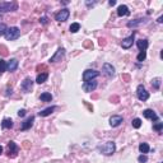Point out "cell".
<instances>
[{
    "mask_svg": "<svg viewBox=\"0 0 163 163\" xmlns=\"http://www.w3.org/2000/svg\"><path fill=\"white\" fill-rule=\"evenodd\" d=\"M20 88H22V91L24 93H29L33 88V80L31 78H26L22 82V84H20Z\"/></svg>",
    "mask_w": 163,
    "mask_h": 163,
    "instance_id": "9",
    "label": "cell"
},
{
    "mask_svg": "<svg viewBox=\"0 0 163 163\" xmlns=\"http://www.w3.org/2000/svg\"><path fill=\"white\" fill-rule=\"evenodd\" d=\"M98 75H100V72H97V70H94V69H87L83 73V80L84 82L94 80Z\"/></svg>",
    "mask_w": 163,
    "mask_h": 163,
    "instance_id": "4",
    "label": "cell"
},
{
    "mask_svg": "<svg viewBox=\"0 0 163 163\" xmlns=\"http://www.w3.org/2000/svg\"><path fill=\"white\" fill-rule=\"evenodd\" d=\"M149 145L147 143H140V145H139V150L141 153H143V154H147V153L149 152Z\"/></svg>",
    "mask_w": 163,
    "mask_h": 163,
    "instance_id": "24",
    "label": "cell"
},
{
    "mask_svg": "<svg viewBox=\"0 0 163 163\" xmlns=\"http://www.w3.org/2000/svg\"><path fill=\"white\" fill-rule=\"evenodd\" d=\"M136 46L140 51H147V48H148V46H149V42H148V40L141 38L139 41H136Z\"/></svg>",
    "mask_w": 163,
    "mask_h": 163,
    "instance_id": "18",
    "label": "cell"
},
{
    "mask_svg": "<svg viewBox=\"0 0 163 163\" xmlns=\"http://www.w3.org/2000/svg\"><path fill=\"white\" fill-rule=\"evenodd\" d=\"M48 22V18L47 17H42V18H40V23H42V24H47Z\"/></svg>",
    "mask_w": 163,
    "mask_h": 163,
    "instance_id": "33",
    "label": "cell"
},
{
    "mask_svg": "<svg viewBox=\"0 0 163 163\" xmlns=\"http://www.w3.org/2000/svg\"><path fill=\"white\" fill-rule=\"evenodd\" d=\"M161 78H154L152 80V85H153V88L154 89H159V87H161Z\"/></svg>",
    "mask_w": 163,
    "mask_h": 163,
    "instance_id": "25",
    "label": "cell"
},
{
    "mask_svg": "<svg viewBox=\"0 0 163 163\" xmlns=\"http://www.w3.org/2000/svg\"><path fill=\"white\" fill-rule=\"evenodd\" d=\"M98 83L96 80H89V82H84V84H83V89H84L85 92H93L94 89L97 88Z\"/></svg>",
    "mask_w": 163,
    "mask_h": 163,
    "instance_id": "14",
    "label": "cell"
},
{
    "mask_svg": "<svg viewBox=\"0 0 163 163\" xmlns=\"http://www.w3.org/2000/svg\"><path fill=\"white\" fill-rule=\"evenodd\" d=\"M40 100L44 101V102H51L52 96H51V93H48V92H45V93H42L41 96H40Z\"/></svg>",
    "mask_w": 163,
    "mask_h": 163,
    "instance_id": "23",
    "label": "cell"
},
{
    "mask_svg": "<svg viewBox=\"0 0 163 163\" xmlns=\"http://www.w3.org/2000/svg\"><path fill=\"white\" fill-rule=\"evenodd\" d=\"M55 108H56L55 106L47 107V108H45V110H42V111H40V112H38V116H41V117H46V116H50L51 113L55 111Z\"/></svg>",
    "mask_w": 163,
    "mask_h": 163,
    "instance_id": "19",
    "label": "cell"
},
{
    "mask_svg": "<svg viewBox=\"0 0 163 163\" xmlns=\"http://www.w3.org/2000/svg\"><path fill=\"white\" fill-rule=\"evenodd\" d=\"M153 129H154V130H157L158 133H161L162 129H163V122H158V124L153 125Z\"/></svg>",
    "mask_w": 163,
    "mask_h": 163,
    "instance_id": "32",
    "label": "cell"
},
{
    "mask_svg": "<svg viewBox=\"0 0 163 163\" xmlns=\"http://www.w3.org/2000/svg\"><path fill=\"white\" fill-rule=\"evenodd\" d=\"M17 68H18V60L17 59H12V60H9L7 63V70L8 72H10V73L15 72Z\"/></svg>",
    "mask_w": 163,
    "mask_h": 163,
    "instance_id": "17",
    "label": "cell"
},
{
    "mask_svg": "<svg viewBox=\"0 0 163 163\" xmlns=\"http://www.w3.org/2000/svg\"><path fill=\"white\" fill-rule=\"evenodd\" d=\"M1 128L3 129H12L13 128V120L9 119V117L4 119L3 120V122H1Z\"/></svg>",
    "mask_w": 163,
    "mask_h": 163,
    "instance_id": "21",
    "label": "cell"
},
{
    "mask_svg": "<svg viewBox=\"0 0 163 163\" xmlns=\"http://www.w3.org/2000/svg\"><path fill=\"white\" fill-rule=\"evenodd\" d=\"M48 78V74L47 73H41V74L37 75V78H36V82L38 83V84H42V83H45L46 80H47Z\"/></svg>",
    "mask_w": 163,
    "mask_h": 163,
    "instance_id": "22",
    "label": "cell"
},
{
    "mask_svg": "<svg viewBox=\"0 0 163 163\" xmlns=\"http://www.w3.org/2000/svg\"><path fill=\"white\" fill-rule=\"evenodd\" d=\"M130 12H129V8L126 5H120L117 8V15L119 17H125V15H129Z\"/></svg>",
    "mask_w": 163,
    "mask_h": 163,
    "instance_id": "20",
    "label": "cell"
},
{
    "mask_svg": "<svg viewBox=\"0 0 163 163\" xmlns=\"http://www.w3.org/2000/svg\"><path fill=\"white\" fill-rule=\"evenodd\" d=\"M69 29H70V32H72V33H76L79 29H80V24H79V23H73L72 26H70Z\"/></svg>",
    "mask_w": 163,
    "mask_h": 163,
    "instance_id": "26",
    "label": "cell"
},
{
    "mask_svg": "<svg viewBox=\"0 0 163 163\" xmlns=\"http://www.w3.org/2000/svg\"><path fill=\"white\" fill-rule=\"evenodd\" d=\"M102 73L107 76V78H112V76L115 75V68H113L111 64L104 63L103 66H102Z\"/></svg>",
    "mask_w": 163,
    "mask_h": 163,
    "instance_id": "7",
    "label": "cell"
},
{
    "mask_svg": "<svg viewBox=\"0 0 163 163\" xmlns=\"http://www.w3.org/2000/svg\"><path fill=\"white\" fill-rule=\"evenodd\" d=\"M7 70V61L0 59V75H3V73Z\"/></svg>",
    "mask_w": 163,
    "mask_h": 163,
    "instance_id": "27",
    "label": "cell"
},
{
    "mask_svg": "<svg viewBox=\"0 0 163 163\" xmlns=\"http://www.w3.org/2000/svg\"><path fill=\"white\" fill-rule=\"evenodd\" d=\"M69 15H70L69 9L65 8V9H61L59 13H56V15H55V19H56L57 22H65V20H68Z\"/></svg>",
    "mask_w": 163,
    "mask_h": 163,
    "instance_id": "6",
    "label": "cell"
},
{
    "mask_svg": "<svg viewBox=\"0 0 163 163\" xmlns=\"http://www.w3.org/2000/svg\"><path fill=\"white\" fill-rule=\"evenodd\" d=\"M18 152H19V148H18V145L14 143V141H9L8 144V155L10 157V158H14V157H17Z\"/></svg>",
    "mask_w": 163,
    "mask_h": 163,
    "instance_id": "8",
    "label": "cell"
},
{
    "mask_svg": "<svg viewBox=\"0 0 163 163\" xmlns=\"http://www.w3.org/2000/svg\"><path fill=\"white\" fill-rule=\"evenodd\" d=\"M143 116H144L145 119H148V120H152V121H157V120H158V116H157V113L153 111V110H150V108L144 110V111H143Z\"/></svg>",
    "mask_w": 163,
    "mask_h": 163,
    "instance_id": "16",
    "label": "cell"
},
{
    "mask_svg": "<svg viewBox=\"0 0 163 163\" xmlns=\"http://www.w3.org/2000/svg\"><path fill=\"white\" fill-rule=\"evenodd\" d=\"M33 122H35V116H29L28 119H26L22 122V125H20V130L22 131L28 130V129H31L33 126Z\"/></svg>",
    "mask_w": 163,
    "mask_h": 163,
    "instance_id": "12",
    "label": "cell"
},
{
    "mask_svg": "<svg viewBox=\"0 0 163 163\" xmlns=\"http://www.w3.org/2000/svg\"><path fill=\"white\" fill-rule=\"evenodd\" d=\"M1 153H3V147L0 145V155H1Z\"/></svg>",
    "mask_w": 163,
    "mask_h": 163,
    "instance_id": "39",
    "label": "cell"
},
{
    "mask_svg": "<svg viewBox=\"0 0 163 163\" xmlns=\"http://www.w3.org/2000/svg\"><path fill=\"white\" fill-rule=\"evenodd\" d=\"M148 22V18H139V19H135V20H130L128 22V27L129 28H135L138 26H141V24H145Z\"/></svg>",
    "mask_w": 163,
    "mask_h": 163,
    "instance_id": "13",
    "label": "cell"
},
{
    "mask_svg": "<svg viewBox=\"0 0 163 163\" xmlns=\"http://www.w3.org/2000/svg\"><path fill=\"white\" fill-rule=\"evenodd\" d=\"M18 9L17 3L12 1H1L0 3V13H7V12H14Z\"/></svg>",
    "mask_w": 163,
    "mask_h": 163,
    "instance_id": "3",
    "label": "cell"
},
{
    "mask_svg": "<svg viewBox=\"0 0 163 163\" xmlns=\"http://www.w3.org/2000/svg\"><path fill=\"white\" fill-rule=\"evenodd\" d=\"M136 96L138 98H139L140 101H147L149 98V92L145 89V87H144L143 84H139L138 85V88H136Z\"/></svg>",
    "mask_w": 163,
    "mask_h": 163,
    "instance_id": "5",
    "label": "cell"
},
{
    "mask_svg": "<svg viewBox=\"0 0 163 163\" xmlns=\"http://www.w3.org/2000/svg\"><path fill=\"white\" fill-rule=\"evenodd\" d=\"M134 38H135V32H133V35H131V36H129V37H126V38L122 40V42H121L122 48H125V50L130 48L131 46H133V44H134Z\"/></svg>",
    "mask_w": 163,
    "mask_h": 163,
    "instance_id": "11",
    "label": "cell"
},
{
    "mask_svg": "<svg viewBox=\"0 0 163 163\" xmlns=\"http://www.w3.org/2000/svg\"><path fill=\"white\" fill-rule=\"evenodd\" d=\"M85 4H87L88 5V7H91V5H94V4H96V1H87V3H85Z\"/></svg>",
    "mask_w": 163,
    "mask_h": 163,
    "instance_id": "36",
    "label": "cell"
},
{
    "mask_svg": "<svg viewBox=\"0 0 163 163\" xmlns=\"http://www.w3.org/2000/svg\"><path fill=\"white\" fill-rule=\"evenodd\" d=\"M0 19H1V15H0Z\"/></svg>",
    "mask_w": 163,
    "mask_h": 163,
    "instance_id": "40",
    "label": "cell"
},
{
    "mask_svg": "<svg viewBox=\"0 0 163 163\" xmlns=\"http://www.w3.org/2000/svg\"><path fill=\"white\" fill-rule=\"evenodd\" d=\"M122 121H124V119H122V116H120V115H115V116H111V117H110V125H111L112 128H117V126H120Z\"/></svg>",
    "mask_w": 163,
    "mask_h": 163,
    "instance_id": "15",
    "label": "cell"
},
{
    "mask_svg": "<svg viewBox=\"0 0 163 163\" xmlns=\"http://www.w3.org/2000/svg\"><path fill=\"white\" fill-rule=\"evenodd\" d=\"M12 92H13V91H12V88L10 89H7V93H5V96H10V94H12Z\"/></svg>",
    "mask_w": 163,
    "mask_h": 163,
    "instance_id": "35",
    "label": "cell"
},
{
    "mask_svg": "<svg viewBox=\"0 0 163 163\" xmlns=\"http://www.w3.org/2000/svg\"><path fill=\"white\" fill-rule=\"evenodd\" d=\"M26 110H19V111H18V116H19V117H24V116H26Z\"/></svg>",
    "mask_w": 163,
    "mask_h": 163,
    "instance_id": "34",
    "label": "cell"
},
{
    "mask_svg": "<svg viewBox=\"0 0 163 163\" xmlns=\"http://www.w3.org/2000/svg\"><path fill=\"white\" fill-rule=\"evenodd\" d=\"M157 22H158V23H162L163 22V17H162V15L158 18V19H157Z\"/></svg>",
    "mask_w": 163,
    "mask_h": 163,
    "instance_id": "38",
    "label": "cell"
},
{
    "mask_svg": "<svg viewBox=\"0 0 163 163\" xmlns=\"http://www.w3.org/2000/svg\"><path fill=\"white\" fill-rule=\"evenodd\" d=\"M65 56V48L64 47H59L57 51L55 52V55L50 59V63H57V61H61V59Z\"/></svg>",
    "mask_w": 163,
    "mask_h": 163,
    "instance_id": "10",
    "label": "cell"
},
{
    "mask_svg": "<svg viewBox=\"0 0 163 163\" xmlns=\"http://www.w3.org/2000/svg\"><path fill=\"white\" fill-rule=\"evenodd\" d=\"M138 162L139 163H147L148 162V157H147L145 154H141V155L138 157Z\"/></svg>",
    "mask_w": 163,
    "mask_h": 163,
    "instance_id": "30",
    "label": "cell"
},
{
    "mask_svg": "<svg viewBox=\"0 0 163 163\" xmlns=\"http://www.w3.org/2000/svg\"><path fill=\"white\" fill-rule=\"evenodd\" d=\"M108 4H110V5H115V4H116V0H110Z\"/></svg>",
    "mask_w": 163,
    "mask_h": 163,
    "instance_id": "37",
    "label": "cell"
},
{
    "mask_svg": "<svg viewBox=\"0 0 163 163\" xmlns=\"http://www.w3.org/2000/svg\"><path fill=\"white\" fill-rule=\"evenodd\" d=\"M7 29H8V27L5 26L4 23H0V36H4L5 32H7Z\"/></svg>",
    "mask_w": 163,
    "mask_h": 163,
    "instance_id": "31",
    "label": "cell"
},
{
    "mask_svg": "<svg viewBox=\"0 0 163 163\" xmlns=\"http://www.w3.org/2000/svg\"><path fill=\"white\" fill-rule=\"evenodd\" d=\"M147 59V51H140L139 55L136 56V60L139 61V63H141V61H144Z\"/></svg>",
    "mask_w": 163,
    "mask_h": 163,
    "instance_id": "28",
    "label": "cell"
},
{
    "mask_svg": "<svg viewBox=\"0 0 163 163\" xmlns=\"http://www.w3.org/2000/svg\"><path fill=\"white\" fill-rule=\"evenodd\" d=\"M131 125H133L134 129H139L141 126V120L140 119H134L133 121H131Z\"/></svg>",
    "mask_w": 163,
    "mask_h": 163,
    "instance_id": "29",
    "label": "cell"
},
{
    "mask_svg": "<svg viewBox=\"0 0 163 163\" xmlns=\"http://www.w3.org/2000/svg\"><path fill=\"white\" fill-rule=\"evenodd\" d=\"M5 38H7V41H14V40L19 38L20 36V31L18 27H10V28L7 29V32H5Z\"/></svg>",
    "mask_w": 163,
    "mask_h": 163,
    "instance_id": "2",
    "label": "cell"
},
{
    "mask_svg": "<svg viewBox=\"0 0 163 163\" xmlns=\"http://www.w3.org/2000/svg\"><path fill=\"white\" fill-rule=\"evenodd\" d=\"M98 150H100L101 154H103V155H112L116 150V145L113 141H107L106 144L98 147Z\"/></svg>",
    "mask_w": 163,
    "mask_h": 163,
    "instance_id": "1",
    "label": "cell"
}]
</instances>
